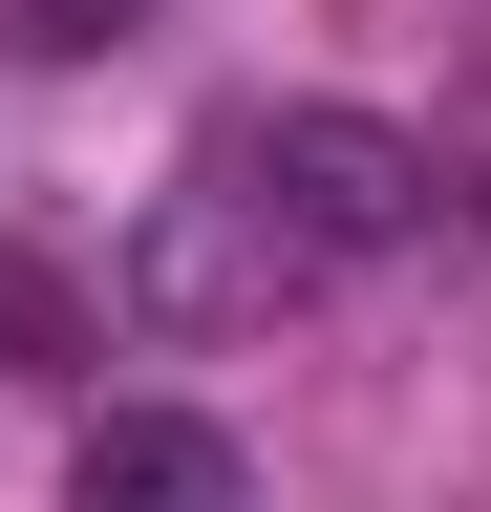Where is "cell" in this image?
<instances>
[{"label":"cell","instance_id":"obj_1","mask_svg":"<svg viewBox=\"0 0 491 512\" xmlns=\"http://www.w3.org/2000/svg\"><path fill=\"white\" fill-rule=\"evenodd\" d=\"M406 214H427V150L385 107H235V128H193V171L150 192L129 299L150 320H278V299L363 278Z\"/></svg>","mask_w":491,"mask_h":512},{"label":"cell","instance_id":"obj_2","mask_svg":"<svg viewBox=\"0 0 491 512\" xmlns=\"http://www.w3.org/2000/svg\"><path fill=\"white\" fill-rule=\"evenodd\" d=\"M65 512H235V448H214L193 406H107L86 470H65Z\"/></svg>","mask_w":491,"mask_h":512},{"label":"cell","instance_id":"obj_3","mask_svg":"<svg viewBox=\"0 0 491 512\" xmlns=\"http://www.w3.org/2000/svg\"><path fill=\"white\" fill-rule=\"evenodd\" d=\"M43 43H86V0H43Z\"/></svg>","mask_w":491,"mask_h":512}]
</instances>
